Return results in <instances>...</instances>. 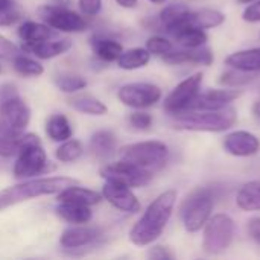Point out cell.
Returning a JSON list of instances; mask_svg holds the SVG:
<instances>
[{"instance_id":"obj_1","label":"cell","mask_w":260,"mask_h":260,"mask_svg":"<svg viewBox=\"0 0 260 260\" xmlns=\"http://www.w3.org/2000/svg\"><path fill=\"white\" fill-rule=\"evenodd\" d=\"M177 203V192L174 189L160 193L145 210L142 218L129 232V241L137 247H148L154 244L165 232L174 207Z\"/></svg>"},{"instance_id":"obj_2","label":"cell","mask_w":260,"mask_h":260,"mask_svg":"<svg viewBox=\"0 0 260 260\" xmlns=\"http://www.w3.org/2000/svg\"><path fill=\"white\" fill-rule=\"evenodd\" d=\"M79 184L78 180L70 177H43V178H30L27 181L9 186L0 190V210L8 207L21 204L24 201L56 195L69 186Z\"/></svg>"},{"instance_id":"obj_3","label":"cell","mask_w":260,"mask_h":260,"mask_svg":"<svg viewBox=\"0 0 260 260\" xmlns=\"http://www.w3.org/2000/svg\"><path fill=\"white\" fill-rule=\"evenodd\" d=\"M172 117L175 129L195 133H224L238 120L236 110L230 105L212 111H181Z\"/></svg>"},{"instance_id":"obj_4","label":"cell","mask_w":260,"mask_h":260,"mask_svg":"<svg viewBox=\"0 0 260 260\" xmlns=\"http://www.w3.org/2000/svg\"><path fill=\"white\" fill-rule=\"evenodd\" d=\"M30 122V108L14 84L0 85V133L23 136Z\"/></svg>"},{"instance_id":"obj_5","label":"cell","mask_w":260,"mask_h":260,"mask_svg":"<svg viewBox=\"0 0 260 260\" xmlns=\"http://www.w3.org/2000/svg\"><path fill=\"white\" fill-rule=\"evenodd\" d=\"M15 155L17 158L12 168V174L17 180L32 178L47 169V155L37 134L24 133Z\"/></svg>"},{"instance_id":"obj_6","label":"cell","mask_w":260,"mask_h":260,"mask_svg":"<svg viewBox=\"0 0 260 260\" xmlns=\"http://www.w3.org/2000/svg\"><path fill=\"white\" fill-rule=\"evenodd\" d=\"M120 160L129 161L139 168H143L149 172H157L169 160V148L158 140L136 142L125 145L119 149Z\"/></svg>"},{"instance_id":"obj_7","label":"cell","mask_w":260,"mask_h":260,"mask_svg":"<svg viewBox=\"0 0 260 260\" xmlns=\"http://www.w3.org/2000/svg\"><path fill=\"white\" fill-rule=\"evenodd\" d=\"M213 192L209 187H200L193 190L181 204L180 216L186 232L197 233L200 232L207 221L212 218L213 212Z\"/></svg>"},{"instance_id":"obj_8","label":"cell","mask_w":260,"mask_h":260,"mask_svg":"<svg viewBox=\"0 0 260 260\" xmlns=\"http://www.w3.org/2000/svg\"><path fill=\"white\" fill-rule=\"evenodd\" d=\"M204 227L203 248L207 254H221L232 245L235 238V222L229 215L218 213L212 216Z\"/></svg>"},{"instance_id":"obj_9","label":"cell","mask_w":260,"mask_h":260,"mask_svg":"<svg viewBox=\"0 0 260 260\" xmlns=\"http://www.w3.org/2000/svg\"><path fill=\"white\" fill-rule=\"evenodd\" d=\"M38 15L40 18L50 26L52 29H55L56 32H64V34H78V32H84L87 29V20L69 9V6H59V5H44L41 8H38Z\"/></svg>"},{"instance_id":"obj_10","label":"cell","mask_w":260,"mask_h":260,"mask_svg":"<svg viewBox=\"0 0 260 260\" xmlns=\"http://www.w3.org/2000/svg\"><path fill=\"white\" fill-rule=\"evenodd\" d=\"M99 174L105 181L120 183L131 189L143 187L152 180V172H149L143 168H139L129 161H125V160L113 161V163L102 166Z\"/></svg>"},{"instance_id":"obj_11","label":"cell","mask_w":260,"mask_h":260,"mask_svg":"<svg viewBox=\"0 0 260 260\" xmlns=\"http://www.w3.org/2000/svg\"><path fill=\"white\" fill-rule=\"evenodd\" d=\"M117 99L129 108L143 110L161 99V88L151 82H131L117 90Z\"/></svg>"},{"instance_id":"obj_12","label":"cell","mask_w":260,"mask_h":260,"mask_svg":"<svg viewBox=\"0 0 260 260\" xmlns=\"http://www.w3.org/2000/svg\"><path fill=\"white\" fill-rule=\"evenodd\" d=\"M203 82V73H193L192 76L186 78L184 81H181L165 99L163 107L166 110V113H169L171 116L184 111L190 102L195 99V96L200 93V87Z\"/></svg>"},{"instance_id":"obj_13","label":"cell","mask_w":260,"mask_h":260,"mask_svg":"<svg viewBox=\"0 0 260 260\" xmlns=\"http://www.w3.org/2000/svg\"><path fill=\"white\" fill-rule=\"evenodd\" d=\"M101 193L108 204H111L114 209H117L120 212L137 213L142 209L139 198L134 195L131 187H128L125 184L114 183V181H105Z\"/></svg>"},{"instance_id":"obj_14","label":"cell","mask_w":260,"mask_h":260,"mask_svg":"<svg viewBox=\"0 0 260 260\" xmlns=\"http://www.w3.org/2000/svg\"><path fill=\"white\" fill-rule=\"evenodd\" d=\"M239 96H241V91L238 90H210L206 93H198L184 111L221 110V108L229 107Z\"/></svg>"},{"instance_id":"obj_15","label":"cell","mask_w":260,"mask_h":260,"mask_svg":"<svg viewBox=\"0 0 260 260\" xmlns=\"http://www.w3.org/2000/svg\"><path fill=\"white\" fill-rule=\"evenodd\" d=\"M224 149L235 157H251L260 151V140L248 131H233L224 139Z\"/></svg>"},{"instance_id":"obj_16","label":"cell","mask_w":260,"mask_h":260,"mask_svg":"<svg viewBox=\"0 0 260 260\" xmlns=\"http://www.w3.org/2000/svg\"><path fill=\"white\" fill-rule=\"evenodd\" d=\"M72 46L73 43L70 38H49L37 43H23L21 50L29 52L40 59H52L70 50Z\"/></svg>"},{"instance_id":"obj_17","label":"cell","mask_w":260,"mask_h":260,"mask_svg":"<svg viewBox=\"0 0 260 260\" xmlns=\"http://www.w3.org/2000/svg\"><path fill=\"white\" fill-rule=\"evenodd\" d=\"M98 239H99V230L82 224V225H73L66 229L61 233L59 244L66 250H76V248L87 247Z\"/></svg>"},{"instance_id":"obj_18","label":"cell","mask_w":260,"mask_h":260,"mask_svg":"<svg viewBox=\"0 0 260 260\" xmlns=\"http://www.w3.org/2000/svg\"><path fill=\"white\" fill-rule=\"evenodd\" d=\"M168 64H201L210 66L213 62V53L207 47H184L180 50H171L161 56Z\"/></svg>"},{"instance_id":"obj_19","label":"cell","mask_w":260,"mask_h":260,"mask_svg":"<svg viewBox=\"0 0 260 260\" xmlns=\"http://www.w3.org/2000/svg\"><path fill=\"white\" fill-rule=\"evenodd\" d=\"M56 200L58 203H72V204L93 207V206H98L104 200V197L102 193L96 190L82 187L79 184H73V186L66 187L59 193H56Z\"/></svg>"},{"instance_id":"obj_20","label":"cell","mask_w":260,"mask_h":260,"mask_svg":"<svg viewBox=\"0 0 260 260\" xmlns=\"http://www.w3.org/2000/svg\"><path fill=\"white\" fill-rule=\"evenodd\" d=\"M117 149V139L108 129L96 131L90 139V151L99 160L110 158Z\"/></svg>"},{"instance_id":"obj_21","label":"cell","mask_w":260,"mask_h":260,"mask_svg":"<svg viewBox=\"0 0 260 260\" xmlns=\"http://www.w3.org/2000/svg\"><path fill=\"white\" fill-rule=\"evenodd\" d=\"M17 34L23 43H37V41H43V40L56 37V30L52 29L50 26H47L44 21L38 23V21H32V20L23 21L18 26Z\"/></svg>"},{"instance_id":"obj_22","label":"cell","mask_w":260,"mask_h":260,"mask_svg":"<svg viewBox=\"0 0 260 260\" xmlns=\"http://www.w3.org/2000/svg\"><path fill=\"white\" fill-rule=\"evenodd\" d=\"M225 64L233 69L260 73V47L238 50L225 58Z\"/></svg>"},{"instance_id":"obj_23","label":"cell","mask_w":260,"mask_h":260,"mask_svg":"<svg viewBox=\"0 0 260 260\" xmlns=\"http://www.w3.org/2000/svg\"><path fill=\"white\" fill-rule=\"evenodd\" d=\"M91 47H93L94 55L104 62L117 61L123 52V46L117 40H113L104 35H94L91 38Z\"/></svg>"},{"instance_id":"obj_24","label":"cell","mask_w":260,"mask_h":260,"mask_svg":"<svg viewBox=\"0 0 260 260\" xmlns=\"http://www.w3.org/2000/svg\"><path fill=\"white\" fill-rule=\"evenodd\" d=\"M56 215L73 225H82L88 224L93 218V212L88 206H79L72 203H59L56 207Z\"/></svg>"},{"instance_id":"obj_25","label":"cell","mask_w":260,"mask_h":260,"mask_svg":"<svg viewBox=\"0 0 260 260\" xmlns=\"http://www.w3.org/2000/svg\"><path fill=\"white\" fill-rule=\"evenodd\" d=\"M236 204L244 212H259L260 210V180L245 183L238 192Z\"/></svg>"},{"instance_id":"obj_26","label":"cell","mask_w":260,"mask_h":260,"mask_svg":"<svg viewBox=\"0 0 260 260\" xmlns=\"http://www.w3.org/2000/svg\"><path fill=\"white\" fill-rule=\"evenodd\" d=\"M69 104L73 110H76L82 114H88V116H105L108 111L107 105L101 99H98L91 94L73 96L69 101Z\"/></svg>"},{"instance_id":"obj_27","label":"cell","mask_w":260,"mask_h":260,"mask_svg":"<svg viewBox=\"0 0 260 260\" xmlns=\"http://www.w3.org/2000/svg\"><path fill=\"white\" fill-rule=\"evenodd\" d=\"M225 21V15L221 11L216 9H198V11H190L189 12V23L192 26H197L200 29H212L218 27Z\"/></svg>"},{"instance_id":"obj_28","label":"cell","mask_w":260,"mask_h":260,"mask_svg":"<svg viewBox=\"0 0 260 260\" xmlns=\"http://www.w3.org/2000/svg\"><path fill=\"white\" fill-rule=\"evenodd\" d=\"M151 59V53L146 47H133L123 50L117 59V66L123 70H137L148 66Z\"/></svg>"},{"instance_id":"obj_29","label":"cell","mask_w":260,"mask_h":260,"mask_svg":"<svg viewBox=\"0 0 260 260\" xmlns=\"http://www.w3.org/2000/svg\"><path fill=\"white\" fill-rule=\"evenodd\" d=\"M46 134L50 140L61 143L73 136V129L64 114H52L46 122Z\"/></svg>"},{"instance_id":"obj_30","label":"cell","mask_w":260,"mask_h":260,"mask_svg":"<svg viewBox=\"0 0 260 260\" xmlns=\"http://www.w3.org/2000/svg\"><path fill=\"white\" fill-rule=\"evenodd\" d=\"M84 151H85V148H84L82 142L70 137L64 142H61V145L55 151V157L61 163H72V161L79 160L82 157Z\"/></svg>"},{"instance_id":"obj_31","label":"cell","mask_w":260,"mask_h":260,"mask_svg":"<svg viewBox=\"0 0 260 260\" xmlns=\"http://www.w3.org/2000/svg\"><path fill=\"white\" fill-rule=\"evenodd\" d=\"M12 67L17 73L23 75V76H30V78H35V76H41L44 73V67L40 61L27 56V55H23V52L20 55H17L12 61Z\"/></svg>"},{"instance_id":"obj_32","label":"cell","mask_w":260,"mask_h":260,"mask_svg":"<svg viewBox=\"0 0 260 260\" xmlns=\"http://www.w3.org/2000/svg\"><path fill=\"white\" fill-rule=\"evenodd\" d=\"M257 76H259V73L245 72V70H239V69L232 67L229 72L222 73L219 82L222 85H227V87H241V85H247V84L253 82Z\"/></svg>"},{"instance_id":"obj_33","label":"cell","mask_w":260,"mask_h":260,"mask_svg":"<svg viewBox=\"0 0 260 260\" xmlns=\"http://www.w3.org/2000/svg\"><path fill=\"white\" fill-rule=\"evenodd\" d=\"M55 85L58 87L59 91L62 93H76L82 88L87 87V81L85 78H82L81 75H72V73H67V75H59L55 78Z\"/></svg>"},{"instance_id":"obj_34","label":"cell","mask_w":260,"mask_h":260,"mask_svg":"<svg viewBox=\"0 0 260 260\" xmlns=\"http://www.w3.org/2000/svg\"><path fill=\"white\" fill-rule=\"evenodd\" d=\"M146 49L149 50L151 55L163 56V55H166L168 52H171L174 47H172V43H171L168 38L160 37V35H154V37L148 38V41H146Z\"/></svg>"},{"instance_id":"obj_35","label":"cell","mask_w":260,"mask_h":260,"mask_svg":"<svg viewBox=\"0 0 260 260\" xmlns=\"http://www.w3.org/2000/svg\"><path fill=\"white\" fill-rule=\"evenodd\" d=\"M21 142V136H8L0 133V157H12L17 154Z\"/></svg>"},{"instance_id":"obj_36","label":"cell","mask_w":260,"mask_h":260,"mask_svg":"<svg viewBox=\"0 0 260 260\" xmlns=\"http://www.w3.org/2000/svg\"><path fill=\"white\" fill-rule=\"evenodd\" d=\"M20 18H21V12H20V9L17 8L15 3L0 6V27L12 26Z\"/></svg>"},{"instance_id":"obj_37","label":"cell","mask_w":260,"mask_h":260,"mask_svg":"<svg viewBox=\"0 0 260 260\" xmlns=\"http://www.w3.org/2000/svg\"><path fill=\"white\" fill-rule=\"evenodd\" d=\"M20 53H21V49L18 46H15L11 40H8L5 35L0 34V59L12 61Z\"/></svg>"},{"instance_id":"obj_38","label":"cell","mask_w":260,"mask_h":260,"mask_svg":"<svg viewBox=\"0 0 260 260\" xmlns=\"http://www.w3.org/2000/svg\"><path fill=\"white\" fill-rule=\"evenodd\" d=\"M128 120H129L131 126H134L136 129H140V131H146L152 125V116L149 113H145V111L131 113Z\"/></svg>"},{"instance_id":"obj_39","label":"cell","mask_w":260,"mask_h":260,"mask_svg":"<svg viewBox=\"0 0 260 260\" xmlns=\"http://www.w3.org/2000/svg\"><path fill=\"white\" fill-rule=\"evenodd\" d=\"M78 5L85 17H96L102 11V0H78Z\"/></svg>"},{"instance_id":"obj_40","label":"cell","mask_w":260,"mask_h":260,"mask_svg":"<svg viewBox=\"0 0 260 260\" xmlns=\"http://www.w3.org/2000/svg\"><path fill=\"white\" fill-rule=\"evenodd\" d=\"M242 18L248 23H259L260 21V0L248 3L245 11L242 12Z\"/></svg>"},{"instance_id":"obj_41","label":"cell","mask_w":260,"mask_h":260,"mask_svg":"<svg viewBox=\"0 0 260 260\" xmlns=\"http://www.w3.org/2000/svg\"><path fill=\"white\" fill-rule=\"evenodd\" d=\"M148 257L151 259H157V260H166V259H172V254L168 251V248L165 247H152L148 253Z\"/></svg>"},{"instance_id":"obj_42","label":"cell","mask_w":260,"mask_h":260,"mask_svg":"<svg viewBox=\"0 0 260 260\" xmlns=\"http://www.w3.org/2000/svg\"><path fill=\"white\" fill-rule=\"evenodd\" d=\"M248 233L251 239L260 245V218H251L248 222Z\"/></svg>"},{"instance_id":"obj_43","label":"cell","mask_w":260,"mask_h":260,"mask_svg":"<svg viewBox=\"0 0 260 260\" xmlns=\"http://www.w3.org/2000/svg\"><path fill=\"white\" fill-rule=\"evenodd\" d=\"M119 6H122V8H128V9H131V8H136L137 6V0H114Z\"/></svg>"},{"instance_id":"obj_44","label":"cell","mask_w":260,"mask_h":260,"mask_svg":"<svg viewBox=\"0 0 260 260\" xmlns=\"http://www.w3.org/2000/svg\"><path fill=\"white\" fill-rule=\"evenodd\" d=\"M253 114H254V117L260 122V101H257V102L253 105Z\"/></svg>"},{"instance_id":"obj_45","label":"cell","mask_w":260,"mask_h":260,"mask_svg":"<svg viewBox=\"0 0 260 260\" xmlns=\"http://www.w3.org/2000/svg\"><path fill=\"white\" fill-rule=\"evenodd\" d=\"M55 5H59V6H69L72 3V0H53Z\"/></svg>"},{"instance_id":"obj_46","label":"cell","mask_w":260,"mask_h":260,"mask_svg":"<svg viewBox=\"0 0 260 260\" xmlns=\"http://www.w3.org/2000/svg\"><path fill=\"white\" fill-rule=\"evenodd\" d=\"M14 3V0H0V6H6V5H11Z\"/></svg>"},{"instance_id":"obj_47","label":"cell","mask_w":260,"mask_h":260,"mask_svg":"<svg viewBox=\"0 0 260 260\" xmlns=\"http://www.w3.org/2000/svg\"><path fill=\"white\" fill-rule=\"evenodd\" d=\"M149 2H152V3H155V5H161V3H165L166 0H149Z\"/></svg>"},{"instance_id":"obj_48","label":"cell","mask_w":260,"mask_h":260,"mask_svg":"<svg viewBox=\"0 0 260 260\" xmlns=\"http://www.w3.org/2000/svg\"><path fill=\"white\" fill-rule=\"evenodd\" d=\"M239 2H241V3H247V5H248V3H253V2H256V0H239Z\"/></svg>"},{"instance_id":"obj_49","label":"cell","mask_w":260,"mask_h":260,"mask_svg":"<svg viewBox=\"0 0 260 260\" xmlns=\"http://www.w3.org/2000/svg\"><path fill=\"white\" fill-rule=\"evenodd\" d=\"M2 72H3V69H2V64H0V73H2Z\"/></svg>"}]
</instances>
